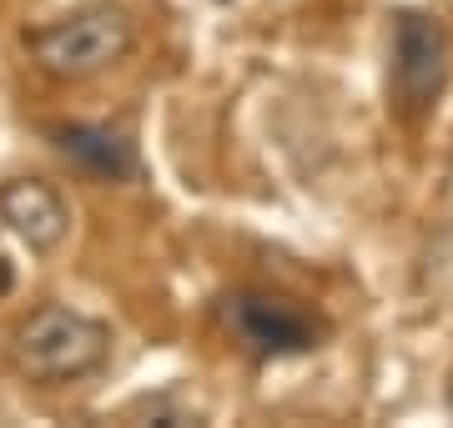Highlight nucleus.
I'll return each mask as SVG.
<instances>
[{
	"label": "nucleus",
	"instance_id": "nucleus-1",
	"mask_svg": "<svg viewBox=\"0 0 453 428\" xmlns=\"http://www.w3.org/2000/svg\"><path fill=\"white\" fill-rule=\"evenodd\" d=\"M111 358V328L101 317L46 302L11 332V368L35 388H65L101 373Z\"/></svg>",
	"mask_w": 453,
	"mask_h": 428
},
{
	"label": "nucleus",
	"instance_id": "nucleus-6",
	"mask_svg": "<svg viewBox=\"0 0 453 428\" xmlns=\"http://www.w3.org/2000/svg\"><path fill=\"white\" fill-rule=\"evenodd\" d=\"M50 141H56V151L65 162L81 166L86 177H96V181H127L136 172L131 147L116 132H106V126H56Z\"/></svg>",
	"mask_w": 453,
	"mask_h": 428
},
{
	"label": "nucleus",
	"instance_id": "nucleus-2",
	"mask_svg": "<svg viewBox=\"0 0 453 428\" xmlns=\"http://www.w3.org/2000/svg\"><path fill=\"white\" fill-rule=\"evenodd\" d=\"M136 46V26L121 5H81L71 16L50 20L31 35V61L50 81H91L101 71L121 66Z\"/></svg>",
	"mask_w": 453,
	"mask_h": 428
},
{
	"label": "nucleus",
	"instance_id": "nucleus-4",
	"mask_svg": "<svg viewBox=\"0 0 453 428\" xmlns=\"http://www.w3.org/2000/svg\"><path fill=\"white\" fill-rule=\"evenodd\" d=\"M226 323H232V332H237L252 353H262V358L312 353L318 338H323V323L312 313H303L288 297H267V293L226 297Z\"/></svg>",
	"mask_w": 453,
	"mask_h": 428
},
{
	"label": "nucleus",
	"instance_id": "nucleus-3",
	"mask_svg": "<svg viewBox=\"0 0 453 428\" xmlns=\"http://www.w3.org/2000/svg\"><path fill=\"white\" fill-rule=\"evenodd\" d=\"M443 81H449V35L434 16H418V11H403L398 26H393V111L403 121H418L438 106L443 96Z\"/></svg>",
	"mask_w": 453,
	"mask_h": 428
},
{
	"label": "nucleus",
	"instance_id": "nucleus-5",
	"mask_svg": "<svg viewBox=\"0 0 453 428\" xmlns=\"http://www.w3.org/2000/svg\"><path fill=\"white\" fill-rule=\"evenodd\" d=\"M0 222L31 252H56L71 232V212H65L61 192L41 177H16L0 187Z\"/></svg>",
	"mask_w": 453,
	"mask_h": 428
},
{
	"label": "nucleus",
	"instance_id": "nucleus-7",
	"mask_svg": "<svg viewBox=\"0 0 453 428\" xmlns=\"http://www.w3.org/2000/svg\"><path fill=\"white\" fill-rule=\"evenodd\" d=\"M11 287H16V267L0 257V297H11Z\"/></svg>",
	"mask_w": 453,
	"mask_h": 428
}]
</instances>
